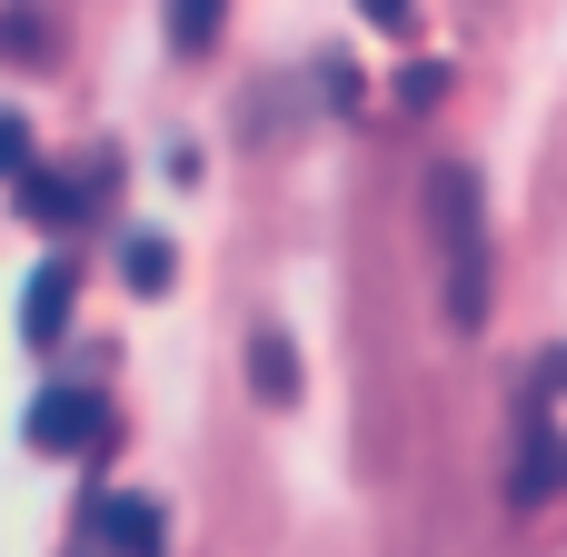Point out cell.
Instances as JSON below:
<instances>
[{
  "instance_id": "1",
  "label": "cell",
  "mask_w": 567,
  "mask_h": 557,
  "mask_svg": "<svg viewBox=\"0 0 567 557\" xmlns=\"http://www.w3.org/2000/svg\"><path fill=\"white\" fill-rule=\"evenodd\" d=\"M429 239L449 259V329H478L488 319V189L468 159L429 169Z\"/></svg>"
},
{
  "instance_id": "2",
  "label": "cell",
  "mask_w": 567,
  "mask_h": 557,
  "mask_svg": "<svg viewBox=\"0 0 567 557\" xmlns=\"http://www.w3.org/2000/svg\"><path fill=\"white\" fill-rule=\"evenodd\" d=\"M20 439H30L40 458H80V448H100V439H110V419H100V399H90V389H40V399H30V419H20Z\"/></svg>"
},
{
  "instance_id": "3",
  "label": "cell",
  "mask_w": 567,
  "mask_h": 557,
  "mask_svg": "<svg viewBox=\"0 0 567 557\" xmlns=\"http://www.w3.org/2000/svg\"><path fill=\"white\" fill-rule=\"evenodd\" d=\"M159 548H169V518H159V498H140V488L100 498V557H159Z\"/></svg>"
},
{
  "instance_id": "4",
  "label": "cell",
  "mask_w": 567,
  "mask_h": 557,
  "mask_svg": "<svg viewBox=\"0 0 567 557\" xmlns=\"http://www.w3.org/2000/svg\"><path fill=\"white\" fill-rule=\"evenodd\" d=\"M70 299H80L70 259H40V269H30V289H20V339H30V349H50V339H60V319H70Z\"/></svg>"
},
{
  "instance_id": "5",
  "label": "cell",
  "mask_w": 567,
  "mask_h": 557,
  "mask_svg": "<svg viewBox=\"0 0 567 557\" xmlns=\"http://www.w3.org/2000/svg\"><path fill=\"white\" fill-rule=\"evenodd\" d=\"M567 488V448L558 429H548V409H528V439H518V508H538V498H558Z\"/></svg>"
},
{
  "instance_id": "6",
  "label": "cell",
  "mask_w": 567,
  "mask_h": 557,
  "mask_svg": "<svg viewBox=\"0 0 567 557\" xmlns=\"http://www.w3.org/2000/svg\"><path fill=\"white\" fill-rule=\"evenodd\" d=\"M249 389L269 409H299V349H289V329H249Z\"/></svg>"
},
{
  "instance_id": "7",
  "label": "cell",
  "mask_w": 567,
  "mask_h": 557,
  "mask_svg": "<svg viewBox=\"0 0 567 557\" xmlns=\"http://www.w3.org/2000/svg\"><path fill=\"white\" fill-rule=\"evenodd\" d=\"M20 209H30V219H50V229H70V219L90 209V189H80V179H50V169H30V179H20Z\"/></svg>"
},
{
  "instance_id": "8",
  "label": "cell",
  "mask_w": 567,
  "mask_h": 557,
  "mask_svg": "<svg viewBox=\"0 0 567 557\" xmlns=\"http://www.w3.org/2000/svg\"><path fill=\"white\" fill-rule=\"evenodd\" d=\"M159 10H169V50L179 60H199L219 40V20H229V0H159Z\"/></svg>"
},
{
  "instance_id": "9",
  "label": "cell",
  "mask_w": 567,
  "mask_h": 557,
  "mask_svg": "<svg viewBox=\"0 0 567 557\" xmlns=\"http://www.w3.org/2000/svg\"><path fill=\"white\" fill-rule=\"evenodd\" d=\"M169 269H179V259H169V239H159V229H150V239H130V249H120V279H130V289H150V299H159V289H169Z\"/></svg>"
},
{
  "instance_id": "10",
  "label": "cell",
  "mask_w": 567,
  "mask_h": 557,
  "mask_svg": "<svg viewBox=\"0 0 567 557\" xmlns=\"http://www.w3.org/2000/svg\"><path fill=\"white\" fill-rule=\"evenodd\" d=\"M40 50H50L40 0H10V10H0V60H40Z\"/></svg>"
},
{
  "instance_id": "11",
  "label": "cell",
  "mask_w": 567,
  "mask_h": 557,
  "mask_svg": "<svg viewBox=\"0 0 567 557\" xmlns=\"http://www.w3.org/2000/svg\"><path fill=\"white\" fill-rule=\"evenodd\" d=\"M0 179H30V120L0 110Z\"/></svg>"
},
{
  "instance_id": "12",
  "label": "cell",
  "mask_w": 567,
  "mask_h": 557,
  "mask_svg": "<svg viewBox=\"0 0 567 557\" xmlns=\"http://www.w3.org/2000/svg\"><path fill=\"white\" fill-rule=\"evenodd\" d=\"M439 90H449V70H439V60H419V70L399 80V100H409V110H439Z\"/></svg>"
},
{
  "instance_id": "13",
  "label": "cell",
  "mask_w": 567,
  "mask_h": 557,
  "mask_svg": "<svg viewBox=\"0 0 567 557\" xmlns=\"http://www.w3.org/2000/svg\"><path fill=\"white\" fill-rule=\"evenodd\" d=\"M359 20H369V30H409L419 10H409V0H359Z\"/></svg>"
},
{
  "instance_id": "14",
  "label": "cell",
  "mask_w": 567,
  "mask_h": 557,
  "mask_svg": "<svg viewBox=\"0 0 567 557\" xmlns=\"http://www.w3.org/2000/svg\"><path fill=\"white\" fill-rule=\"evenodd\" d=\"M538 399H567V349H548V359H538Z\"/></svg>"
}]
</instances>
